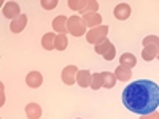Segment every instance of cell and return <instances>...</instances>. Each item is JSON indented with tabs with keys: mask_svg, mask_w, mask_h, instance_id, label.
<instances>
[{
	"mask_svg": "<svg viewBox=\"0 0 159 119\" xmlns=\"http://www.w3.org/2000/svg\"><path fill=\"white\" fill-rule=\"evenodd\" d=\"M107 35H108V25H99V27L86 32V40H88V43L97 46L107 40Z\"/></svg>",
	"mask_w": 159,
	"mask_h": 119,
	"instance_id": "7a4b0ae2",
	"label": "cell"
},
{
	"mask_svg": "<svg viewBox=\"0 0 159 119\" xmlns=\"http://www.w3.org/2000/svg\"><path fill=\"white\" fill-rule=\"evenodd\" d=\"M102 78H103V87L105 89H111V87H115V84H116V76H115V73H111V72H102Z\"/></svg>",
	"mask_w": 159,
	"mask_h": 119,
	"instance_id": "2e32d148",
	"label": "cell"
},
{
	"mask_svg": "<svg viewBox=\"0 0 159 119\" xmlns=\"http://www.w3.org/2000/svg\"><path fill=\"white\" fill-rule=\"evenodd\" d=\"M140 119H159V113L157 111H153L150 114H143Z\"/></svg>",
	"mask_w": 159,
	"mask_h": 119,
	"instance_id": "484cf974",
	"label": "cell"
},
{
	"mask_svg": "<svg viewBox=\"0 0 159 119\" xmlns=\"http://www.w3.org/2000/svg\"><path fill=\"white\" fill-rule=\"evenodd\" d=\"M59 3V0H42L40 2V5H42L45 10H52V8H56Z\"/></svg>",
	"mask_w": 159,
	"mask_h": 119,
	"instance_id": "cb8c5ba5",
	"label": "cell"
},
{
	"mask_svg": "<svg viewBox=\"0 0 159 119\" xmlns=\"http://www.w3.org/2000/svg\"><path fill=\"white\" fill-rule=\"evenodd\" d=\"M137 64V59L134 54H130V52H124V54H121V57H119V65H124V67H135Z\"/></svg>",
	"mask_w": 159,
	"mask_h": 119,
	"instance_id": "9a60e30c",
	"label": "cell"
},
{
	"mask_svg": "<svg viewBox=\"0 0 159 119\" xmlns=\"http://www.w3.org/2000/svg\"><path fill=\"white\" fill-rule=\"evenodd\" d=\"M67 19L65 16H56L52 19V30L56 33H67Z\"/></svg>",
	"mask_w": 159,
	"mask_h": 119,
	"instance_id": "30bf717a",
	"label": "cell"
},
{
	"mask_svg": "<svg viewBox=\"0 0 159 119\" xmlns=\"http://www.w3.org/2000/svg\"><path fill=\"white\" fill-rule=\"evenodd\" d=\"M76 119H80V117H76Z\"/></svg>",
	"mask_w": 159,
	"mask_h": 119,
	"instance_id": "83f0119b",
	"label": "cell"
},
{
	"mask_svg": "<svg viewBox=\"0 0 159 119\" xmlns=\"http://www.w3.org/2000/svg\"><path fill=\"white\" fill-rule=\"evenodd\" d=\"M86 3H88V0H69V2H67L69 8H72L75 11H83Z\"/></svg>",
	"mask_w": 159,
	"mask_h": 119,
	"instance_id": "ffe728a7",
	"label": "cell"
},
{
	"mask_svg": "<svg viewBox=\"0 0 159 119\" xmlns=\"http://www.w3.org/2000/svg\"><path fill=\"white\" fill-rule=\"evenodd\" d=\"M115 56H116V48L115 46H111L107 52H105V54H103V59L105 60H113L115 59Z\"/></svg>",
	"mask_w": 159,
	"mask_h": 119,
	"instance_id": "d4e9b609",
	"label": "cell"
},
{
	"mask_svg": "<svg viewBox=\"0 0 159 119\" xmlns=\"http://www.w3.org/2000/svg\"><path fill=\"white\" fill-rule=\"evenodd\" d=\"M25 25H27V16L21 15L19 18L13 19V21L10 22V30H11L13 33H21V32L25 29Z\"/></svg>",
	"mask_w": 159,
	"mask_h": 119,
	"instance_id": "52a82bcc",
	"label": "cell"
},
{
	"mask_svg": "<svg viewBox=\"0 0 159 119\" xmlns=\"http://www.w3.org/2000/svg\"><path fill=\"white\" fill-rule=\"evenodd\" d=\"M25 116L29 119H40L42 117V107H40L38 103H27V107H25Z\"/></svg>",
	"mask_w": 159,
	"mask_h": 119,
	"instance_id": "7c38bea8",
	"label": "cell"
},
{
	"mask_svg": "<svg viewBox=\"0 0 159 119\" xmlns=\"http://www.w3.org/2000/svg\"><path fill=\"white\" fill-rule=\"evenodd\" d=\"M22 15L21 13V8H19V5L16 3V2H7L5 3V7H3V16L7 18V19H16V18H19Z\"/></svg>",
	"mask_w": 159,
	"mask_h": 119,
	"instance_id": "5b68a950",
	"label": "cell"
},
{
	"mask_svg": "<svg viewBox=\"0 0 159 119\" xmlns=\"http://www.w3.org/2000/svg\"><path fill=\"white\" fill-rule=\"evenodd\" d=\"M113 15L119 21H126L130 16V7L127 3H118L115 7V10H113Z\"/></svg>",
	"mask_w": 159,
	"mask_h": 119,
	"instance_id": "9c48e42d",
	"label": "cell"
},
{
	"mask_svg": "<svg viewBox=\"0 0 159 119\" xmlns=\"http://www.w3.org/2000/svg\"><path fill=\"white\" fill-rule=\"evenodd\" d=\"M142 57H143V60L151 62L153 59L157 57V48L156 46H145L142 51Z\"/></svg>",
	"mask_w": 159,
	"mask_h": 119,
	"instance_id": "e0dca14e",
	"label": "cell"
},
{
	"mask_svg": "<svg viewBox=\"0 0 159 119\" xmlns=\"http://www.w3.org/2000/svg\"><path fill=\"white\" fill-rule=\"evenodd\" d=\"M115 76L118 81H129L132 76V70L129 67H124V65H119V67L115 70Z\"/></svg>",
	"mask_w": 159,
	"mask_h": 119,
	"instance_id": "4fadbf2b",
	"label": "cell"
},
{
	"mask_svg": "<svg viewBox=\"0 0 159 119\" xmlns=\"http://www.w3.org/2000/svg\"><path fill=\"white\" fill-rule=\"evenodd\" d=\"M42 83H43V76H42L40 72H30V73H27V76H25V84H27L29 87H32V89L40 87Z\"/></svg>",
	"mask_w": 159,
	"mask_h": 119,
	"instance_id": "ba28073f",
	"label": "cell"
},
{
	"mask_svg": "<svg viewBox=\"0 0 159 119\" xmlns=\"http://www.w3.org/2000/svg\"><path fill=\"white\" fill-rule=\"evenodd\" d=\"M124 107L140 116L150 114L159 107V86L150 79H139L123 90Z\"/></svg>",
	"mask_w": 159,
	"mask_h": 119,
	"instance_id": "6da1fadb",
	"label": "cell"
},
{
	"mask_svg": "<svg viewBox=\"0 0 159 119\" xmlns=\"http://www.w3.org/2000/svg\"><path fill=\"white\" fill-rule=\"evenodd\" d=\"M157 59H159V54H157Z\"/></svg>",
	"mask_w": 159,
	"mask_h": 119,
	"instance_id": "4316f807",
	"label": "cell"
},
{
	"mask_svg": "<svg viewBox=\"0 0 159 119\" xmlns=\"http://www.w3.org/2000/svg\"><path fill=\"white\" fill-rule=\"evenodd\" d=\"M86 24H84V21H83V18L81 16H76V15H73V16H70L69 19H67V32L70 33V35H73V37H81V35H84L86 33Z\"/></svg>",
	"mask_w": 159,
	"mask_h": 119,
	"instance_id": "3957f363",
	"label": "cell"
},
{
	"mask_svg": "<svg viewBox=\"0 0 159 119\" xmlns=\"http://www.w3.org/2000/svg\"><path fill=\"white\" fill-rule=\"evenodd\" d=\"M111 46H113V45H111V42H110V40L107 38L103 43H100V45H97V46H96V52H97V54H102V56H103L105 52H107V51H108Z\"/></svg>",
	"mask_w": 159,
	"mask_h": 119,
	"instance_id": "603a6c76",
	"label": "cell"
},
{
	"mask_svg": "<svg viewBox=\"0 0 159 119\" xmlns=\"http://www.w3.org/2000/svg\"><path fill=\"white\" fill-rule=\"evenodd\" d=\"M91 72L89 70H78L76 73V83L80 87H89L91 86Z\"/></svg>",
	"mask_w": 159,
	"mask_h": 119,
	"instance_id": "8fae6325",
	"label": "cell"
},
{
	"mask_svg": "<svg viewBox=\"0 0 159 119\" xmlns=\"http://www.w3.org/2000/svg\"><path fill=\"white\" fill-rule=\"evenodd\" d=\"M99 10V2L97 0H88V3L84 7V10L81 11L83 15H88V13H97Z\"/></svg>",
	"mask_w": 159,
	"mask_h": 119,
	"instance_id": "7402d4cb",
	"label": "cell"
},
{
	"mask_svg": "<svg viewBox=\"0 0 159 119\" xmlns=\"http://www.w3.org/2000/svg\"><path fill=\"white\" fill-rule=\"evenodd\" d=\"M143 46H156L157 48V54H159V37L156 35H148L143 38Z\"/></svg>",
	"mask_w": 159,
	"mask_h": 119,
	"instance_id": "44dd1931",
	"label": "cell"
},
{
	"mask_svg": "<svg viewBox=\"0 0 159 119\" xmlns=\"http://www.w3.org/2000/svg\"><path fill=\"white\" fill-rule=\"evenodd\" d=\"M54 43H56V33L49 32V33H45V35H43V38H42V46H43V49H46V51L56 49V48H54Z\"/></svg>",
	"mask_w": 159,
	"mask_h": 119,
	"instance_id": "5bb4252c",
	"label": "cell"
},
{
	"mask_svg": "<svg viewBox=\"0 0 159 119\" xmlns=\"http://www.w3.org/2000/svg\"><path fill=\"white\" fill-rule=\"evenodd\" d=\"M76 73H78V68L75 67V65H67V67L62 70L61 78L67 86H72L73 83H76Z\"/></svg>",
	"mask_w": 159,
	"mask_h": 119,
	"instance_id": "277c9868",
	"label": "cell"
},
{
	"mask_svg": "<svg viewBox=\"0 0 159 119\" xmlns=\"http://www.w3.org/2000/svg\"><path fill=\"white\" fill-rule=\"evenodd\" d=\"M69 46V40H67V35L65 33H57L56 35V43H54V48L57 51H65Z\"/></svg>",
	"mask_w": 159,
	"mask_h": 119,
	"instance_id": "ac0fdd59",
	"label": "cell"
},
{
	"mask_svg": "<svg viewBox=\"0 0 159 119\" xmlns=\"http://www.w3.org/2000/svg\"><path fill=\"white\" fill-rule=\"evenodd\" d=\"M92 90H97L100 87H103V78H102V73H94L91 78V86H89Z\"/></svg>",
	"mask_w": 159,
	"mask_h": 119,
	"instance_id": "d6986e66",
	"label": "cell"
},
{
	"mask_svg": "<svg viewBox=\"0 0 159 119\" xmlns=\"http://www.w3.org/2000/svg\"><path fill=\"white\" fill-rule=\"evenodd\" d=\"M81 18L86 24V27L89 29H96L99 25H102V16L99 13H88V15H83Z\"/></svg>",
	"mask_w": 159,
	"mask_h": 119,
	"instance_id": "8992f818",
	"label": "cell"
}]
</instances>
